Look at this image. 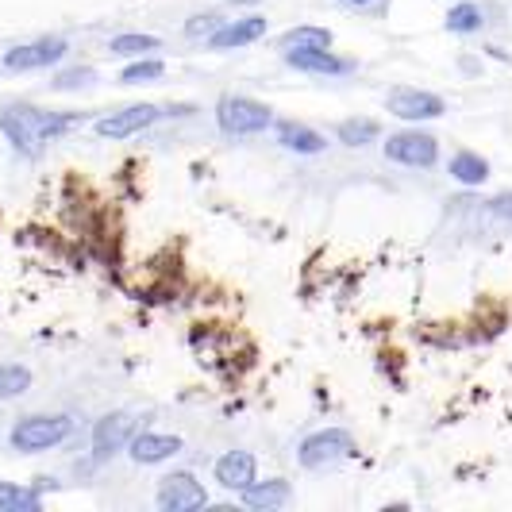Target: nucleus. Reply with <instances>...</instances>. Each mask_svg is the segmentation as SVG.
<instances>
[{
  "instance_id": "1",
  "label": "nucleus",
  "mask_w": 512,
  "mask_h": 512,
  "mask_svg": "<svg viewBox=\"0 0 512 512\" xmlns=\"http://www.w3.org/2000/svg\"><path fill=\"white\" fill-rule=\"evenodd\" d=\"M77 124H81L77 112H43V108H31V104H12V108L0 112V131L8 135V143L20 154H39L43 143L74 131Z\"/></svg>"
},
{
  "instance_id": "2",
  "label": "nucleus",
  "mask_w": 512,
  "mask_h": 512,
  "mask_svg": "<svg viewBox=\"0 0 512 512\" xmlns=\"http://www.w3.org/2000/svg\"><path fill=\"white\" fill-rule=\"evenodd\" d=\"M74 436V420L62 412H35V416H20L8 432V443L16 455H43L58 443Z\"/></svg>"
},
{
  "instance_id": "3",
  "label": "nucleus",
  "mask_w": 512,
  "mask_h": 512,
  "mask_svg": "<svg viewBox=\"0 0 512 512\" xmlns=\"http://www.w3.org/2000/svg\"><path fill=\"white\" fill-rule=\"evenodd\" d=\"M216 128L231 139H251L274 128V108L255 97H220L216 101Z\"/></svg>"
},
{
  "instance_id": "4",
  "label": "nucleus",
  "mask_w": 512,
  "mask_h": 512,
  "mask_svg": "<svg viewBox=\"0 0 512 512\" xmlns=\"http://www.w3.org/2000/svg\"><path fill=\"white\" fill-rule=\"evenodd\" d=\"M359 455V443L355 436L347 432V428H324V432H312V436L297 447V462L312 470V474H320V470H335V466H343V462H351Z\"/></svg>"
},
{
  "instance_id": "5",
  "label": "nucleus",
  "mask_w": 512,
  "mask_h": 512,
  "mask_svg": "<svg viewBox=\"0 0 512 512\" xmlns=\"http://www.w3.org/2000/svg\"><path fill=\"white\" fill-rule=\"evenodd\" d=\"M382 154L397 166H409V170H432L439 162V139L420 128L397 131L382 143Z\"/></svg>"
},
{
  "instance_id": "6",
  "label": "nucleus",
  "mask_w": 512,
  "mask_h": 512,
  "mask_svg": "<svg viewBox=\"0 0 512 512\" xmlns=\"http://www.w3.org/2000/svg\"><path fill=\"white\" fill-rule=\"evenodd\" d=\"M385 112L397 120H409V124H424V120H439L447 112V101L439 93H428V89L401 85V89L385 93Z\"/></svg>"
},
{
  "instance_id": "7",
  "label": "nucleus",
  "mask_w": 512,
  "mask_h": 512,
  "mask_svg": "<svg viewBox=\"0 0 512 512\" xmlns=\"http://www.w3.org/2000/svg\"><path fill=\"white\" fill-rule=\"evenodd\" d=\"M162 512H197L208 505V489L189 474V470H174L166 478H158V493H154Z\"/></svg>"
},
{
  "instance_id": "8",
  "label": "nucleus",
  "mask_w": 512,
  "mask_h": 512,
  "mask_svg": "<svg viewBox=\"0 0 512 512\" xmlns=\"http://www.w3.org/2000/svg\"><path fill=\"white\" fill-rule=\"evenodd\" d=\"M66 51H70V43H66V39H58V35L35 39V43H20V47L4 51V70H12V74L51 70V66H58V62L66 58Z\"/></svg>"
},
{
  "instance_id": "9",
  "label": "nucleus",
  "mask_w": 512,
  "mask_h": 512,
  "mask_svg": "<svg viewBox=\"0 0 512 512\" xmlns=\"http://www.w3.org/2000/svg\"><path fill=\"white\" fill-rule=\"evenodd\" d=\"M166 112L158 108V104H128V108H120V112H112V116H101L93 131L101 135V139H131V135H139V131L154 128L158 120H162Z\"/></svg>"
},
{
  "instance_id": "10",
  "label": "nucleus",
  "mask_w": 512,
  "mask_h": 512,
  "mask_svg": "<svg viewBox=\"0 0 512 512\" xmlns=\"http://www.w3.org/2000/svg\"><path fill=\"white\" fill-rule=\"evenodd\" d=\"M266 31H270V20H266V16H258V12H251V16H239V20H220V27H216V31L205 39V47H208V51H216V54L239 51V47H251V43H258Z\"/></svg>"
},
{
  "instance_id": "11",
  "label": "nucleus",
  "mask_w": 512,
  "mask_h": 512,
  "mask_svg": "<svg viewBox=\"0 0 512 512\" xmlns=\"http://www.w3.org/2000/svg\"><path fill=\"white\" fill-rule=\"evenodd\" d=\"M135 436V416L131 412H108L93 424V459L108 462L116 451H124Z\"/></svg>"
},
{
  "instance_id": "12",
  "label": "nucleus",
  "mask_w": 512,
  "mask_h": 512,
  "mask_svg": "<svg viewBox=\"0 0 512 512\" xmlns=\"http://www.w3.org/2000/svg\"><path fill=\"white\" fill-rule=\"evenodd\" d=\"M285 66L301 70V74H316V77H343L355 70L351 58H339L332 47H312V51H282Z\"/></svg>"
},
{
  "instance_id": "13",
  "label": "nucleus",
  "mask_w": 512,
  "mask_h": 512,
  "mask_svg": "<svg viewBox=\"0 0 512 512\" xmlns=\"http://www.w3.org/2000/svg\"><path fill=\"white\" fill-rule=\"evenodd\" d=\"M212 478L216 486L228 489V493H243L258 478V459L251 451H224L216 466H212Z\"/></svg>"
},
{
  "instance_id": "14",
  "label": "nucleus",
  "mask_w": 512,
  "mask_h": 512,
  "mask_svg": "<svg viewBox=\"0 0 512 512\" xmlns=\"http://www.w3.org/2000/svg\"><path fill=\"white\" fill-rule=\"evenodd\" d=\"M181 451V439L170 432H135L128 443V455L135 466H158L170 462Z\"/></svg>"
},
{
  "instance_id": "15",
  "label": "nucleus",
  "mask_w": 512,
  "mask_h": 512,
  "mask_svg": "<svg viewBox=\"0 0 512 512\" xmlns=\"http://www.w3.org/2000/svg\"><path fill=\"white\" fill-rule=\"evenodd\" d=\"M239 501L247 505V509L255 512H274V509H285L289 501H293V486L285 482V478H266V482H251V486L239 493Z\"/></svg>"
},
{
  "instance_id": "16",
  "label": "nucleus",
  "mask_w": 512,
  "mask_h": 512,
  "mask_svg": "<svg viewBox=\"0 0 512 512\" xmlns=\"http://www.w3.org/2000/svg\"><path fill=\"white\" fill-rule=\"evenodd\" d=\"M274 135L289 154H324L328 151V135H320L316 128H308L301 120H278Z\"/></svg>"
},
{
  "instance_id": "17",
  "label": "nucleus",
  "mask_w": 512,
  "mask_h": 512,
  "mask_svg": "<svg viewBox=\"0 0 512 512\" xmlns=\"http://www.w3.org/2000/svg\"><path fill=\"white\" fill-rule=\"evenodd\" d=\"M447 174L451 181H459L466 189H482L489 181V162L478 151H455L447 162Z\"/></svg>"
},
{
  "instance_id": "18",
  "label": "nucleus",
  "mask_w": 512,
  "mask_h": 512,
  "mask_svg": "<svg viewBox=\"0 0 512 512\" xmlns=\"http://www.w3.org/2000/svg\"><path fill=\"white\" fill-rule=\"evenodd\" d=\"M382 139V124L378 120H370V116H351V120H339L335 124V143H343V147H374Z\"/></svg>"
},
{
  "instance_id": "19",
  "label": "nucleus",
  "mask_w": 512,
  "mask_h": 512,
  "mask_svg": "<svg viewBox=\"0 0 512 512\" xmlns=\"http://www.w3.org/2000/svg\"><path fill=\"white\" fill-rule=\"evenodd\" d=\"M486 27V12H482V4H474V0H462L455 4L451 12H447V31L451 35H478Z\"/></svg>"
},
{
  "instance_id": "20",
  "label": "nucleus",
  "mask_w": 512,
  "mask_h": 512,
  "mask_svg": "<svg viewBox=\"0 0 512 512\" xmlns=\"http://www.w3.org/2000/svg\"><path fill=\"white\" fill-rule=\"evenodd\" d=\"M162 47V39H154V35H139V31H128V35H112L108 39V54H116V58H147L151 51Z\"/></svg>"
},
{
  "instance_id": "21",
  "label": "nucleus",
  "mask_w": 512,
  "mask_h": 512,
  "mask_svg": "<svg viewBox=\"0 0 512 512\" xmlns=\"http://www.w3.org/2000/svg\"><path fill=\"white\" fill-rule=\"evenodd\" d=\"M312 47H332V31L316 24H301L282 35V51H312Z\"/></svg>"
},
{
  "instance_id": "22",
  "label": "nucleus",
  "mask_w": 512,
  "mask_h": 512,
  "mask_svg": "<svg viewBox=\"0 0 512 512\" xmlns=\"http://www.w3.org/2000/svg\"><path fill=\"white\" fill-rule=\"evenodd\" d=\"M43 509V493L27 486L0 482V512H39Z\"/></svg>"
},
{
  "instance_id": "23",
  "label": "nucleus",
  "mask_w": 512,
  "mask_h": 512,
  "mask_svg": "<svg viewBox=\"0 0 512 512\" xmlns=\"http://www.w3.org/2000/svg\"><path fill=\"white\" fill-rule=\"evenodd\" d=\"M31 389V370L20 362H0V401H16Z\"/></svg>"
},
{
  "instance_id": "24",
  "label": "nucleus",
  "mask_w": 512,
  "mask_h": 512,
  "mask_svg": "<svg viewBox=\"0 0 512 512\" xmlns=\"http://www.w3.org/2000/svg\"><path fill=\"white\" fill-rule=\"evenodd\" d=\"M162 74H166V62L147 54V58H135L131 66H124L120 81H124V85H147V81H158Z\"/></svg>"
},
{
  "instance_id": "25",
  "label": "nucleus",
  "mask_w": 512,
  "mask_h": 512,
  "mask_svg": "<svg viewBox=\"0 0 512 512\" xmlns=\"http://www.w3.org/2000/svg\"><path fill=\"white\" fill-rule=\"evenodd\" d=\"M97 81V70H89V66H77V70H62V74L51 81V89L58 93H70V89H85V85H93Z\"/></svg>"
},
{
  "instance_id": "26",
  "label": "nucleus",
  "mask_w": 512,
  "mask_h": 512,
  "mask_svg": "<svg viewBox=\"0 0 512 512\" xmlns=\"http://www.w3.org/2000/svg\"><path fill=\"white\" fill-rule=\"evenodd\" d=\"M216 27H220V16L208 12V16H193V20L185 24V35H189V39H208Z\"/></svg>"
},
{
  "instance_id": "27",
  "label": "nucleus",
  "mask_w": 512,
  "mask_h": 512,
  "mask_svg": "<svg viewBox=\"0 0 512 512\" xmlns=\"http://www.w3.org/2000/svg\"><path fill=\"white\" fill-rule=\"evenodd\" d=\"M489 212H493L497 220L512 224V193H501V197H493V201H489Z\"/></svg>"
},
{
  "instance_id": "28",
  "label": "nucleus",
  "mask_w": 512,
  "mask_h": 512,
  "mask_svg": "<svg viewBox=\"0 0 512 512\" xmlns=\"http://www.w3.org/2000/svg\"><path fill=\"white\" fill-rule=\"evenodd\" d=\"M339 4H347V8H355V12H370V8H378L382 0H339Z\"/></svg>"
},
{
  "instance_id": "29",
  "label": "nucleus",
  "mask_w": 512,
  "mask_h": 512,
  "mask_svg": "<svg viewBox=\"0 0 512 512\" xmlns=\"http://www.w3.org/2000/svg\"><path fill=\"white\" fill-rule=\"evenodd\" d=\"M231 4H258V0H231Z\"/></svg>"
}]
</instances>
